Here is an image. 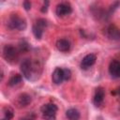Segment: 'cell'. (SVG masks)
I'll list each match as a JSON object with an SVG mask.
<instances>
[{"label":"cell","instance_id":"1","mask_svg":"<svg viewBox=\"0 0 120 120\" xmlns=\"http://www.w3.org/2000/svg\"><path fill=\"white\" fill-rule=\"evenodd\" d=\"M7 25L9 29H17L19 31L25 30L27 24L26 21L22 18H21L17 14H11L7 22Z\"/></svg>","mask_w":120,"mask_h":120},{"label":"cell","instance_id":"2","mask_svg":"<svg viewBox=\"0 0 120 120\" xmlns=\"http://www.w3.org/2000/svg\"><path fill=\"white\" fill-rule=\"evenodd\" d=\"M3 57L7 62L10 64H15L19 59L18 50L12 45H6L3 48Z\"/></svg>","mask_w":120,"mask_h":120},{"label":"cell","instance_id":"3","mask_svg":"<svg viewBox=\"0 0 120 120\" xmlns=\"http://www.w3.org/2000/svg\"><path fill=\"white\" fill-rule=\"evenodd\" d=\"M57 106L53 103H47L41 107L42 118L44 120H55Z\"/></svg>","mask_w":120,"mask_h":120},{"label":"cell","instance_id":"4","mask_svg":"<svg viewBox=\"0 0 120 120\" xmlns=\"http://www.w3.org/2000/svg\"><path fill=\"white\" fill-rule=\"evenodd\" d=\"M71 11H72V8L68 3H60L56 6V8H55V13L59 17L68 15L71 13Z\"/></svg>","mask_w":120,"mask_h":120},{"label":"cell","instance_id":"5","mask_svg":"<svg viewBox=\"0 0 120 120\" xmlns=\"http://www.w3.org/2000/svg\"><path fill=\"white\" fill-rule=\"evenodd\" d=\"M21 71L22 75L27 79L30 80L32 74V63L30 59H24L21 64Z\"/></svg>","mask_w":120,"mask_h":120},{"label":"cell","instance_id":"6","mask_svg":"<svg viewBox=\"0 0 120 120\" xmlns=\"http://www.w3.org/2000/svg\"><path fill=\"white\" fill-rule=\"evenodd\" d=\"M96 60H97V57L94 53H88L82 58L81 62V68L82 69H87L95 64Z\"/></svg>","mask_w":120,"mask_h":120},{"label":"cell","instance_id":"7","mask_svg":"<svg viewBox=\"0 0 120 120\" xmlns=\"http://www.w3.org/2000/svg\"><path fill=\"white\" fill-rule=\"evenodd\" d=\"M109 73L112 78H120V61H111L109 65Z\"/></svg>","mask_w":120,"mask_h":120},{"label":"cell","instance_id":"8","mask_svg":"<svg viewBox=\"0 0 120 120\" xmlns=\"http://www.w3.org/2000/svg\"><path fill=\"white\" fill-rule=\"evenodd\" d=\"M106 35L111 39L118 40L120 39V28L115 25H110L106 29Z\"/></svg>","mask_w":120,"mask_h":120},{"label":"cell","instance_id":"9","mask_svg":"<svg viewBox=\"0 0 120 120\" xmlns=\"http://www.w3.org/2000/svg\"><path fill=\"white\" fill-rule=\"evenodd\" d=\"M104 97H105V91L102 87H98L95 91V95H94V98H93V102L96 106H100L104 100Z\"/></svg>","mask_w":120,"mask_h":120},{"label":"cell","instance_id":"10","mask_svg":"<svg viewBox=\"0 0 120 120\" xmlns=\"http://www.w3.org/2000/svg\"><path fill=\"white\" fill-rule=\"evenodd\" d=\"M52 82H54L55 84H60L63 81H64V72H63V68H56L52 74Z\"/></svg>","mask_w":120,"mask_h":120},{"label":"cell","instance_id":"11","mask_svg":"<svg viewBox=\"0 0 120 120\" xmlns=\"http://www.w3.org/2000/svg\"><path fill=\"white\" fill-rule=\"evenodd\" d=\"M31 101H32V98H31L30 95H28V94H26V93L21 94V95L18 97V98H17V104H18V106H19L20 108L28 106V105L31 103Z\"/></svg>","mask_w":120,"mask_h":120},{"label":"cell","instance_id":"12","mask_svg":"<svg viewBox=\"0 0 120 120\" xmlns=\"http://www.w3.org/2000/svg\"><path fill=\"white\" fill-rule=\"evenodd\" d=\"M55 46H56V48H57L58 51L63 52H68L69 49H70V43L66 38H60V39H58L56 41V43H55Z\"/></svg>","mask_w":120,"mask_h":120},{"label":"cell","instance_id":"13","mask_svg":"<svg viewBox=\"0 0 120 120\" xmlns=\"http://www.w3.org/2000/svg\"><path fill=\"white\" fill-rule=\"evenodd\" d=\"M66 116H67L68 119H69V120H79V118H80V112H79L78 110L71 108V109L67 110V112H66Z\"/></svg>","mask_w":120,"mask_h":120},{"label":"cell","instance_id":"14","mask_svg":"<svg viewBox=\"0 0 120 120\" xmlns=\"http://www.w3.org/2000/svg\"><path fill=\"white\" fill-rule=\"evenodd\" d=\"M22 75H20V74H15V75H13V76H11V77L9 78V80L8 81V84L9 86H15V85H17L18 83H20V82H22Z\"/></svg>","mask_w":120,"mask_h":120},{"label":"cell","instance_id":"15","mask_svg":"<svg viewBox=\"0 0 120 120\" xmlns=\"http://www.w3.org/2000/svg\"><path fill=\"white\" fill-rule=\"evenodd\" d=\"M32 31H33V34L35 36V38L37 39H40L42 38V34H43V29L40 28L38 25H37L36 23L32 26Z\"/></svg>","mask_w":120,"mask_h":120},{"label":"cell","instance_id":"16","mask_svg":"<svg viewBox=\"0 0 120 120\" xmlns=\"http://www.w3.org/2000/svg\"><path fill=\"white\" fill-rule=\"evenodd\" d=\"M4 114H5V118H7L8 120L12 119L13 118V115H14L13 111L11 109H9V108H5L4 109Z\"/></svg>","mask_w":120,"mask_h":120},{"label":"cell","instance_id":"17","mask_svg":"<svg viewBox=\"0 0 120 120\" xmlns=\"http://www.w3.org/2000/svg\"><path fill=\"white\" fill-rule=\"evenodd\" d=\"M36 24H37V25H38L40 28L44 29V28L47 26V21H46L45 19L40 18V19H38V20L36 22Z\"/></svg>","mask_w":120,"mask_h":120},{"label":"cell","instance_id":"18","mask_svg":"<svg viewBox=\"0 0 120 120\" xmlns=\"http://www.w3.org/2000/svg\"><path fill=\"white\" fill-rule=\"evenodd\" d=\"M64 72V81H68L71 78V71L68 68H63Z\"/></svg>","mask_w":120,"mask_h":120},{"label":"cell","instance_id":"19","mask_svg":"<svg viewBox=\"0 0 120 120\" xmlns=\"http://www.w3.org/2000/svg\"><path fill=\"white\" fill-rule=\"evenodd\" d=\"M48 6H49V2H48V1H45V2H44V5H43L42 8H40L41 12H43V13L47 12V10H48Z\"/></svg>","mask_w":120,"mask_h":120},{"label":"cell","instance_id":"20","mask_svg":"<svg viewBox=\"0 0 120 120\" xmlns=\"http://www.w3.org/2000/svg\"><path fill=\"white\" fill-rule=\"evenodd\" d=\"M22 5H23V8L25 10H29L31 8V2L30 1H24Z\"/></svg>","mask_w":120,"mask_h":120},{"label":"cell","instance_id":"21","mask_svg":"<svg viewBox=\"0 0 120 120\" xmlns=\"http://www.w3.org/2000/svg\"><path fill=\"white\" fill-rule=\"evenodd\" d=\"M117 93H118V94H119V96H120V87L118 88V90H117Z\"/></svg>","mask_w":120,"mask_h":120},{"label":"cell","instance_id":"22","mask_svg":"<svg viewBox=\"0 0 120 120\" xmlns=\"http://www.w3.org/2000/svg\"><path fill=\"white\" fill-rule=\"evenodd\" d=\"M1 120H8V119H7V118H5V117H4V118H2V119H1Z\"/></svg>","mask_w":120,"mask_h":120},{"label":"cell","instance_id":"23","mask_svg":"<svg viewBox=\"0 0 120 120\" xmlns=\"http://www.w3.org/2000/svg\"><path fill=\"white\" fill-rule=\"evenodd\" d=\"M22 120H26V119H22Z\"/></svg>","mask_w":120,"mask_h":120}]
</instances>
